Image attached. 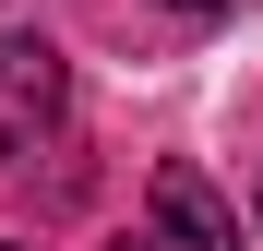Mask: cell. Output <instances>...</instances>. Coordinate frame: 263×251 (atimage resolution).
<instances>
[{
  "label": "cell",
  "instance_id": "obj_1",
  "mask_svg": "<svg viewBox=\"0 0 263 251\" xmlns=\"http://www.w3.org/2000/svg\"><path fill=\"white\" fill-rule=\"evenodd\" d=\"M60 120H72V60L48 36H0V167H24Z\"/></svg>",
  "mask_w": 263,
  "mask_h": 251
},
{
  "label": "cell",
  "instance_id": "obj_2",
  "mask_svg": "<svg viewBox=\"0 0 263 251\" xmlns=\"http://www.w3.org/2000/svg\"><path fill=\"white\" fill-rule=\"evenodd\" d=\"M156 227L180 239V251H239V216H228V191H215L203 167H180V156L156 167Z\"/></svg>",
  "mask_w": 263,
  "mask_h": 251
},
{
  "label": "cell",
  "instance_id": "obj_3",
  "mask_svg": "<svg viewBox=\"0 0 263 251\" xmlns=\"http://www.w3.org/2000/svg\"><path fill=\"white\" fill-rule=\"evenodd\" d=\"M167 12H239V0H167Z\"/></svg>",
  "mask_w": 263,
  "mask_h": 251
}]
</instances>
